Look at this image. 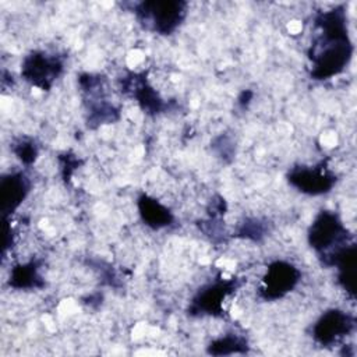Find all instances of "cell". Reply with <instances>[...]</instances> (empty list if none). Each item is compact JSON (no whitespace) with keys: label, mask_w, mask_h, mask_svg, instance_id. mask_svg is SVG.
<instances>
[{"label":"cell","mask_w":357,"mask_h":357,"mask_svg":"<svg viewBox=\"0 0 357 357\" xmlns=\"http://www.w3.org/2000/svg\"><path fill=\"white\" fill-rule=\"evenodd\" d=\"M319 36L312 45L311 77L328 79L340 74L349 64L353 54V45L349 38L346 13L342 6L321 13L315 18Z\"/></svg>","instance_id":"obj_1"},{"label":"cell","mask_w":357,"mask_h":357,"mask_svg":"<svg viewBox=\"0 0 357 357\" xmlns=\"http://www.w3.org/2000/svg\"><path fill=\"white\" fill-rule=\"evenodd\" d=\"M187 6L181 0H149L137 4L135 14L151 31L160 35H170L184 21Z\"/></svg>","instance_id":"obj_2"},{"label":"cell","mask_w":357,"mask_h":357,"mask_svg":"<svg viewBox=\"0 0 357 357\" xmlns=\"http://www.w3.org/2000/svg\"><path fill=\"white\" fill-rule=\"evenodd\" d=\"M346 234L347 230L335 212L321 211L312 220L307 236L310 245L325 255L346 244Z\"/></svg>","instance_id":"obj_3"},{"label":"cell","mask_w":357,"mask_h":357,"mask_svg":"<svg viewBox=\"0 0 357 357\" xmlns=\"http://www.w3.org/2000/svg\"><path fill=\"white\" fill-rule=\"evenodd\" d=\"M300 271L287 261L272 262L264 278L259 289L261 297L265 300H278L290 293L300 280Z\"/></svg>","instance_id":"obj_4"},{"label":"cell","mask_w":357,"mask_h":357,"mask_svg":"<svg viewBox=\"0 0 357 357\" xmlns=\"http://www.w3.org/2000/svg\"><path fill=\"white\" fill-rule=\"evenodd\" d=\"M63 63L56 56L43 52H32L24 59L21 74L26 81L40 89H49L60 75Z\"/></svg>","instance_id":"obj_5"},{"label":"cell","mask_w":357,"mask_h":357,"mask_svg":"<svg viewBox=\"0 0 357 357\" xmlns=\"http://www.w3.org/2000/svg\"><path fill=\"white\" fill-rule=\"evenodd\" d=\"M354 326V318L342 310H328L325 311L312 328L314 339L325 346H329L347 333L351 332Z\"/></svg>","instance_id":"obj_6"},{"label":"cell","mask_w":357,"mask_h":357,"mask_svg":"<svg viewBox=\"0 0 357 357\" xmlns=\"http://www.w3.org/2000/svg\"><path fill=\"white\" fill-rule=\"evenodd\" d=\"M287 180L294 188L308 195L325 194L333 185V176L324 167H294Z\"/></svg>","instance_id":"obj_7"},{"label":"cell","mask_w":357,"mask_h":357,"mask_svg":"<svg viewBox=\"0 0 357 357\" xmlns=\"http://www.w3.org/2000/svg\"><path fill=\"white\" fill-rule=\"evenodd\" d=\"M236 287V282L233 280H225V282H216L213 284H209L204 287L192 300L191 304V312L198 314H209L215 315L222 311L223 300L233 291Z\"/></svg>","instance_id":"obj_8"},{"label":"cell","mask_w":357,"mask_h":357,"mask_svg":"<svg viewBox=\"0 0 357 357\" xmlns=\"http://www.w3.org/2000/svg\"><path fill=\"white\" fill-rule=\"evenodd\" d=\"M29 187L28 177L21 172L8 173L1 177V212L4 216L13 213L22 204L29 192Z\"/></svg>","instance_id":"obj_9"},{"label":"cell","mask_w":357,"mask_h":357,"mask_svg":"<svg viewBox=\"0 0 357 357\" xmlns=\"http://www.w3.org/2000/svg\"><path fill=\"white\" fill-rule=\"evenodd\" d=\"M337 268L340 286L354 297L356 289V243H346L329 254V262Z\"/></svg>","instance_id":"obj_10"},{"label":"cell","mask_w":357,"mask_h":357,"mask_svg":"<svg viewBox=\"0 0 357 357\" xmlns=\"http://www.w3.org/2000/svg\"><path fill=\"white\" fill-rule=\"evenodd\" d=\"M138 211L145 225L152 229H162L173 222L172 212L158 199L145 194L138 198Z\"/></svg>","instance_id":"obj_11"},{"label":"cell","mask_w":357,"mask_h":357,"mask_svg":"<svg viewBox=\"0 0 357 357\" xmlns=\"http://www.w3.org/2000/svg\"><path fill=\"white\" fill-rule=\"evenodd\" d=\"M38 269L39 268L33 261L14 266L10 275V286L15 289H31L40 286Z\"/></svg>","instance_id":"obj_12"},{"label":"cell","mask_w":357,"mask_h":357,"mask_svg":"<svg viewBox=\"0 0 357 357\" xmlns=\"http://www.w3.org/2000/svg\"><path fill=\"white\" fill-rule=\"evenodd\" d=\"M240 346H244V342L238 339L237 336H226L220 337L211 343V353L213 354H229V353H237Z\"/></svg>","instance_id":"obj_13"},{"label":"cell","mask_w":357,"mask_h":357,"mask_svg":"<svg viewBox=\"0 0 357 357\" xmlns=\"http://www.w3.org/2000/svg\"><path fill=\"white\" fill-rule=\"evenodd\" d=\"M17 156L25 162V163H31L35 158H36V146L32 142H21L18 145V149H15Z\"/></svg>","instance_id":"obj_14"}]
</instances>
